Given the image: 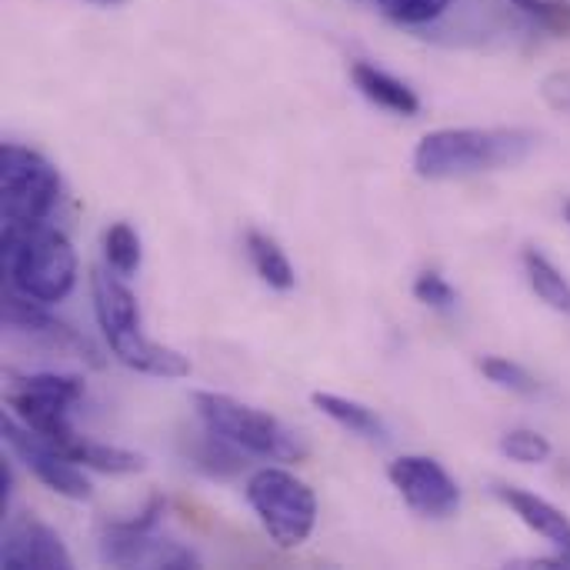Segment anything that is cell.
I'll list each match as a JSON object with an SVG mask.
<instances>
[{"label":"cell","mask_w":570,"mask_h":570,"mask_svg":"<svg viewBox=\"0 0 570 570\" xmlns=\"http://www.w3.org/2000/svg\"><path fill=\"white\" fill-rule=\"evenodd\" d=\"M538 137L518 127H444L431 130L414 147V174L424 180L474 177L521 164Z\"/></svg>","instance_id":"obj_1"},{"label":"cell","mask_w":570,"mask_h":570,"mask_svg":"<svg viewBox=\"0 0 570 570\" xmlns=\"http://www.w3.org/2000/svg\"><path fill=\"white\" fill-rule=\"evenodd\" d=\"M3 274L17 294L57 304L77 284V254L70 240L47 224L3 230Z\"/></svg>","instance_id":"obj_2"},{"label":"cell","mask_w":570,"mask_h":570,"mask_svg":"<svg viewBox=\"0 0 570 570\" xmlns=\"http://www.w3.org/2000/svg\"><path fill=\"white\" fill-rule=\"evenodd\" d=\"M194 411L204 428L227 438L230 444H237L247 454H257L267 461H304V454H307V448L294 438L291 428H284L277 417H271L250 404H240L227 394L197 391Z\"/></svg>","instance_id":"obj_3"},{"label":"cell","mask_w":570,"mask_h":570,"mask_svg":"<svg viewBox=\"0 0 570 570\" xmlns=\"http://www.w3.org/2000/svg\"><path fill=\"white\" fill-rule=\"evenodd\" d=\"M247 501L277 548L294 551L314 534L317 498L297 474L284 468L254 471L247 481Z\"/></svg>","instance_id":"obj_4"},{"label":"cell","mask_w":570,"mask_h":570,"mask_svg":"<svg viewBox=\"0 0 570 570\" xmlns=\"http://www.w3.org/2000/svg\"><path fill=\"white\" fill-rule=\"evenodd\" d=\"M60 200V174L37 150L3 144L0 150V210L3 230L47 224Z\"/></svg>","instance_id":"obj_5"},{"label":"cell","mask_w":570,"mask_h":570,"mask_svg":"<svg viewBox=\"0 0 570 570\" xmlns=\"http://www.w3.org/2000/svg\"><path fill=\"white\" fill-rule=\"evenodd\" d=\"M164 511H167V501L150 498V504L137 518L107 521L97 534L100 558L114 568H197L200 561L194 551H187L177 541L157 538V524L164 521Z\"/></svg>","instance_id":"obj_6"},{"label":"cell","mask_w":570,"mask_h":570,"mask_svg":"<svg viewBox=\"0 0 570 570\" xmlns=\"http://www.w3.org/2000/svg\"><path fill=\"white\" fill-rule=\"evenodd\" d=\"M80 397H83L80 377L27 374V377L10 381L7 407L13 411V417L23 428H30L37 438H43L47 444H53L63 454V448L77 438V431L70 424V411H73V404H80Z\"/></svg>","instance_id":"obj_7"},{"label":"cell","mask_w":570,"mask_h":570,"mask_svg":"<svg viewBox=\"0 0 570 570\" xmlns=\"http://www.w3.org/2000/svg\"><path fill=\"white\" fill-rule=\"evenodd\" d=\"M0 434L7 441V448L30 468V474L53 494L67 498V501H90V481L83 478L80 464H73L70 458H63L53 444H47L43 438H37L30 428H23L17 417H3L0 421Z\"/></svg>","instance_id":"obj_8"},{"label":"cell","mask_w":570,"mask_h":570,"mask_svg":"<svg viewBox=\"0 0 570 570\" xmlns=\"http://www.w3.org/2000/svg\"><path fill=\"white\" fill-rule=\"evenodd\" d=\"M387 478L397 488V494L407 501V508L424 518H451L461 508L458 481L434 458L404 454V458L391 461Z\"/></svg>","instance_id":"obj_9"},{"label":"cell","mask_w":570,"mask_h":570,"mask_svg":"<svg viewBox=\"0 0 570 570\" xmlns=\"http://www.w3.org/2000/svg\"><path fill=\"white\" fill-rule=\"evenodd\" d=\"M47 307H50V304L30 301V297L10 291V294L3 297V324H7L13 334H23V337H30V341H40L43 347H50V351H57V354H73V357H80V361L100 367L104 357L97 354V347H94L83 334H77L70 324H63V321H57L53 314H47Z\"/></svg>","instance_id":"obj_10"},{"label":"cell","mask_w":570,"mask_h":570,"mask_svg":"<svg viewBox=\"0 0 570 570\" xmlns=\"http://www.w3.org/2000/svg\"><path fill=\"white\" fill-rule=\"evenodd\" d=\"M3 570H67L73 568L70 551L63 548L60 534L37 518H17L0 548Z\"/></svg>","instance_id":"obj_11"},{"label":"cell","mask_w":570,"mask_h":570,"mask_svg":"<svg viewBox=\"0 0 570 570\" xmlns=\"http://www.w3.org/2000/svg\"><path fill=\"white\" fill-rule=\"evenodd\" d=\"M107 344H110L114 357L137 374H150V377H164V381H177V377L190 374V361L180 351L150 341L140 327L114 331V334H107Z\"/></svg>","instance_id":"obj_12"},{"label":"cell","mask_w":570,"mask_h":570,"mask_svg":"<svg viewBox=\"0 0 570 570\" xmlns=\"http://www.w3.org/2000/svg\"><path fill=\"white\" fill-rule=\"evenodd\" d=\"M491 491L504 508H511V514H518L534 534H541L570 568V518L561 508H554L551 501H544L524 488H514V484H494Z\"/></svg>","instance_id":"obj_13"},{"label":"cell","mask_w":570,"mask_h":570,"mask_svg":"<svg viewBox=\"0 0 570 570\" xmlns=\"http://www.w3.org/2000/svg\"><path fill=\"white\" fill-rule=\"evenodd\" d=\"M90 294H94V311H97L104 334L140 327V304L117 271L114 274L107 267L90 271Z\"/></svg>","instance_id":"obj_14"},{"label":"cell","mask_w":570,"mask_h":570,"mask_svg":"<svg viewBox=\"0 0 570 570\" xmlns=\"http://www.w3.org/2000/svg\"><path fill=\"white\" fill-rule=\"evenodd\" d=\"M351 77H354V87L377 107L391 110V114H401V117H414L421 110V97L394 73L381 70L377 63L371 60H354L351 63Z\"/></svg>","instance_id":"obj_15"},{"label":"cell","mask_w":570,"mask_h":570,"mask_svg":"<svg viewBox=\"0 0 570 570\" xmlns=\"http://www.w3.org/2000/svg\"><path fill=\"white\" fill-rule=\"evenodd\" d=\"M311 404L324 417H331L337 428L354 434V438H364L371 444H384L387 441V424L367 404H361V401H351V397H341V394H331V391H314Z\"/></svg>","instance_id":"obj_16"},{"label":"cell","mask_w":570,"mask_h":570,"mask_svg":"<svg viewBox=\"0 0 570 570\" xmlns=\"http://www.w3.org/2000/svg\"><path fill=\"white\" fill-rule=\"evenodd\" d=\"M244 454L247 451H240L227 438L214 434L210 428H204V434H194L187 441V461L197 471H204L207 478H234V474H240L244 464H247Z\"/></svg>","instance_id":"obj_17"},{"label":"cell","mask_w":570,"mask_h":570,"mask_svg":"<svg viewBox=\"0 0 570 570\" xmlns=\"http://www.w3.org/2000/svg\"><path fill=\"white\" fill-rule=\"evenodd\" d=\"M244 250L250 257V267L257 271V277L274 287V291H294L297 284V274H294V264L291 257L284 254V247L267 237L264 230H247L244 234Z\"/></svg>","instance_id":"obj_18"},{"label":"cell","mask_w":570,"mask_h":570,"mask_svg":"<svg viewBox=\"0 0 570 570\" xmlns=\"http://www.w3.org/2000/svg\"><path fill=\"white\" fill-rule=\"evenodd\" d=\"M63 458H70L80 468L100 471V474H137L147 468V461L134 451L114 448V444H100V441H87V438H73L63 448Z\"/></svg>","instance_id":"obj_19"},{"label":"cell","mask_w":570,"mask_h":570,"mask_svg":"<svg viewBox=\"0 0 570 570\" xmlns=\"http://www.w3.org/2000/svg\"><path fill=\"white\" fill-rule=\"evenodd\" d=\"M524 261V274H528V284L531 291L558 314H570V281L554 267V261L548 254H541L538 247H528L521 254Z\"/></svg>","instance_id":"obj_20"},{"label":"cell","mask_w":570,"mask_h":570,"mask_svg":"<svg viewBox=\"0 0 570 570\" xmlns=\"http://www.w3.org/2000/svg\"><path fill=\"white\" fill-rule=\"evenodd\" d=\"M104 257L110 271H117L120 277H134L144 264V247H140L137 230L124 220L110 224L104 234Z\"/></svg>","instance_id":"obj_21"},{"label":"cell","mask_w":570,"mask_h":570,"mask_svg":"<svg viewBox=\"0 0 570 570\" xmlns=\"http://www.w3.org/2000/svg\"><path fill=\"white\" fill-rule=\"evenodd\" d=\"M478 367L501 391H511V394H521V397H534L541 391L538 377L528 367H521V364H514L508 357H481Z\"/></svg>","instance_id":"obj_22"},{"label":"cell","mask_w":570,"mask_h":570,"mask_svg":"<svg viewBox=\"0 0 570 570\" xmlns=\"http://www.w3.org/2000/svg\"><path fill=\"white\" fill-rule=\"evenodd\" d=\"M377 10L401 23V27H424V23H434L438 17H444L454 0H374Z\"/></svg>","instance_id":"obj_23"},{"label":"cell","mask_w":570,"mask_h":570,"mask_svg":"<svg viewBox=\"0 0 570 570\" xmlns=\"http://www.w3.org/2000/svg\"><path fill=\"white\" fill-rule=\"evenodd\" d=\"M501 454L508 461H518V464H544V461H551L554 448L544 434L528 431V428H514L501 438Z\"/></svg>","instance_id":"obj_24"},{"label":"cell","mask_w":570,"mask_h":570,"mask_svg":"<svg viewBox=\"0 0 570 570\" xmlns=\"http://www.w3.org/2000/svg\"><path fill=\"white\" fill-rule=\"evenodd\" d=\"M414 297H417L421 304L434 307V311H454V307H458V291H454V284H451L444 274H438V271H421V274H417V281H414Z\"/></svg>","instance_id":"obj_25"},{"label":"cell","mask_w":570,"mask_h":570,"mask_svg":"<svg viewBox=\"0 0 570 570\" xmlns=\"http://www.w3.org/2000/svg\"><path fill=\"white\" fill-rule=\"evenodd\" d=\"M511 3L524 10L528 17H534L541 27L554 33H570V3H561V0H511Z\"/></svg>","instance_id":"obj_26"},{"label":"cell","mask_w":570,"mask_h":570,"mask_svg":"<svg viewBox=\"0 0 570 570\" xmlns=\"http://www.w3.org/2000/svg\"><path fill=\"white\" fill-rule=\"evenodd\" d=\"M541 97L551 110L570 117V70H554L541 80Z\"/></svg>","instance_id":"obj_27"},{"label":"cell","mask_w":570,"mask_h":570,"mask_svg":"<svg viewBox=\"0 0 570 570\" xmlns=\"http://www.w3.org/2000/svg\"><path fill=\"white\" fill-rule=\"evenodd\" d=\"M0 484H3V494H0V508L7 511V504H10V491H13V471H10V464H3V468H0Z\"/></svg>","instance_id":"obj_28"},{"label":"cell","mask_w":570,"mask_h":570,"mask_svg":"<svg viewBox=\"0 0 570 570\" xmlns=\"http://www.w3.org/2000/svg\"><path fill=\"white\" fill-rule=\"evenodd\" d=\"M83 3H94V7H124L130 0H83Z\"/></svg>","instance_id":"obj_29"},{"label":"cell","mask_w":570,"mask_h":570,"mask_svg":"<svg viewBox=\"0 0 570 570\" xmlns=\"http://www.w3.org/2000/svg\"><path fill=\"white\" fill-rule=\"evenodd\" d=\"M564 220H568V227H570V197L564 200Z\"/></svg>","instance_id":"obj_30"}]
</instances>
